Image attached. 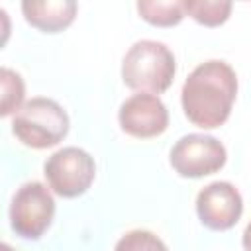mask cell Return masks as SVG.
Listing matches in <instances>:
<instances>
[{"instance_id": "6da1fadb", "label": "cell", "mask_w": 251, "mask_h": 251, "mask_svg": "<svg viewBox=\"0 0 251 251\" xmlns=\"http://www.w3.org/2000/svg\"><path fill=\"white\" fill-rule=\"evenodd\" d=\"M237 96V75L226 61L200 63L184 80L180 104L190 124L214 129L226 124Z\"/></svg>"}, {"instance_id": "7a4b0ae2", "label": "cell", "mask_w": 251, "mask_h": 251, "mask_svg": "<svg viewBox=\"0 0 251 251\" xmlns=\"http://www.w3.org/2000/svg\"><path fill=\"white\" fill-rule=\"evenodd\" d=\"M176 73V63L173 51L153 39H141L133 43L122 61V80L127 88L161 94L165 92Z\"/></svg>"}, {"instance_id": "3957f363", "label": "cell", "mask_w": 251, "mask_h": 251, "mask_svg": "<svg viewBox=\"0 0 251 251\" xmlns=\"http://www.w3.org/2000/svg\"><path fill=\"white\" fill-rule=\"evenodd\" d=\"M69 131V116L63 106L51 98L27 100L12 120V133L31 149L55 147Z\"/></svg>"}, {"instance_id": "277c9868", "label": "cell", "mask_w": 251, "mask_h": 251, "mask_svg": "<svg viewBox=\"0 0 251 251\" xmlns=\"http://www.w3.org/2000/svg\"><path fill=\"white\" fill-rule=\"evenodd\" d=\"M49 188L61 198H76L84 194L96 176V163L84 149L63 147L55 151L43 165Z\"/></svg>"}, {"instance_id": "5b68a950", "label": "cell", "mask_w": 251, "mask_h": 251, "mask_svg": "<svg viewBox=\"0 0 251 251\" xmlns=\"http://www.w3.org/2000/svg\"><path fill=\"white\" fill-rule=\"evenodd\" d=\"M55 200L49 188L37 180L22 184L10 204V226L24 239H39L51 226Z\"/></svg>"}, {"instance_id": "8992f818", "label": "cell", "mask_w": 251, "mask_h": 251, "mask_svg": "<svg viewBox=\"0 0 251 251\" xmlns=\"http://www.w3.org/2000/svg\"><path fill=\"white\" fill-rule=\"evenodd\" d=\"M226 159L227 153L222 141L202 133L180 137L169 155L171 167L184 178H202L214 175L226 165Z\"/></svg>"}, {"instance_id": "52a82bcc", "label": "cell", "mask_w": 251, "mask_h": 251, "mask_svg": "<svg viewBox=\"0 0 251 251\" xmlns=\"http://www.w3.org/2000/svg\"><path fill=\"white\" fill-rule=\"evenodd\" d=\"M243 212V200L239 190L226 180H216L204 186L196 196V214L208 229L226 231L231 229Z\"/></svg>"}, {"instance_id": "ba28073f", "label": "cell", "mask_w": 251, "mask_h": 251, "mask_svg": "<svg viewBox=\"0 0 251 251\" xmlns=\"http://www.w3.org/2000/svg\"><path fill=\"white\" fill-rule=\"evenodd\" d=\"M120 127L135 139H151L169 127V112L157 94L139 92L129 96L118 112Z\"/></svg>"}, {"instance_id": "9c48e42d", "label": "cell", "mask_w": 251, "mask_h": 251, "mask_svg": "<svg viewBox=\"0 0 251 251\" xmlns=\"http://www.w3.org/2000/svg\"><path fill=\"white\" fill-rule=\"evenodd\" d=\"M76 10L78 6L73 0H43V2L25 0L22 2V12H24L25 22L45 33H57L69 27L75 22Z\"/></svg>"}, {"instance_id": "30bf717a", "label": "cell", "mask_w": 251, "mask_h": 251, "mask_svg": "<svg viewBox=\"0 0 251 251\" xmlns=\"http://www.w3.org/2000/svg\"><path fill=\"white\" fill-rule=\"evenodd\" d=\"M135 6L139 16L157 27H173L186 16L182 2L173 0H139Z\"/></svg>"}, {"instance_id": "8fae6325", "label": "cell", "mask_w": 251, "mask_h": 251, "mask_svg": "<svg viewBox=\"0 0 251 251\" xmlns=\"http://www.w3.org/2000/svg\"><path fill=\"white\" fill-rule=\"evenodd\" d=\"M184 14L206 27L222 25L231 14V2H218V0H182Z\"/></svg>"}, {"instance_id": "7c38bea8", "label": "cell", "mask_w": 251, "mask_h": 251, "mask_svg": "<svg viewBox=\"0 0 251 251\" xmlns=\"http://www.w3.org/2000/svg\"><path fill=\"white\" fill-rule=\"evenodd\" d=\"M24 80L22 76L8 69L2 67L0 69V114L6 118L10 114H16L22 106H24Z\"/></svg>"}, {"instance_id": "4fadbf2b", "label": "cell", "mask_w": 251, "mask_h": 251, "mask_svg": "<svg viewBox=\"0 0 251 251\" xmlns=\"http://www.w3.org/2000/svg\"><path fill=\"white\" fill-rule=\"evenodd\" d=\"M114 251H169V247L153 231L131 229L118 239Z\"/></svg>"}, {"instance_id": "5bb4252c", "label": "cell", "mask_w": 251, "mask_h": 251, "mask_svg": "<svg viewBox=\"0 0 251 251\" xmlns=\"http://www.w3.org/2000/svg\"><path fill=\"white\" fill-rule=\"evenodd\" d=\"M241 243H243V249H245V251H251V222L245 226V231H243Z\"/></svg>"}, {"instance_id": "9a60e30c", "label": "cell", "mask_w": 251, "mask_h": 251, "mask_svg": "<svg viewBox=\"0 0 251 251\" xmlns=\"http://www.w3.org/2000/svg\"><path fill=\"white\" fill-rule=\"evenodd\" d=\"M0 251H12V249H10V245H6V243H4V245H2V249H0Z\"/></svg>"}]
</instances>
